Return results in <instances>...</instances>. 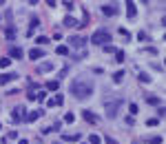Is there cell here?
Segmentation results:
<instances>
[{
    "instance_id": "obj_15",
    "label": "cell",
    "mask_w": 166,
    "mask_h": 144,
    "mask_svg": "<svg viewBox=\"0 0 166 144\" xmlns=\"http://www.w3.org/2000/svg\"><path fill=\"white\" fill-rule=\"evenodd\" d=\"M62 22H64V27H78V20L73 18V16H64Z\"/></svg>"
},
{
    "instance_id": "obj_19",
    "label": "cell",
    "mask_w": 166,
    "mask_h": 144,
    "mask_svg": "<svg viewBox=\"0 0 166 144\" xmlns=\"http://www.w3.org/2000/svg\"><path fill=\"white\" fill-rule=\"evenodd\" d=\"M102 142V137L98 133H93V135H89V144H100Z\"/></svg>"
},
{
    "instance_id": "obj_2",
    "label": "cell",
    "mask_w": 166,
    "mask_h": 144,
    "mask_svg": "<svg viewBox=\"0 0 166 144\" xmlns=\"http://www.w3.org/2000/svg\"><path fill=\"white\" fill-rule=\"evenodd\" d=\"M91 42L98 44V47H106V44H111V33H108L106 29H98V31L91 36Z\"/></svg>"
},
{
    "instance_id": "obj_14",
    "label": "cell",
    "mask_w": 166,
    "mask_h": 144,
    "mask_svg": "<svg viewBox=\"0 0 166 144\" xmlns=\"http://www.w3.org/2000/svg\"><path fill=\"white\" fill-rule=\"evenodd\" d=\"M40 73H47V71H53V62H42V64L38 67Z\"/></svg>"
},
{
    "instance_id": "obj_16",
    "label": "cell",
    "mask_w": 166,
    "mask_h": 144,
    "mask_svg": "<svg viewBox=\"0 0 166 144\" xmlns=\"http://www.w3.org/2000/svg\"><path fill=\"white\" fill-rule=\"evenodd\" d=\"M11 58H16V60H20V58H25V53H22V49L20 47H13L11 49V53H9Z\"/></svg>"
},
{
    "instance_id": "obj_17",
    "label": "cell",
    "mask_w": 166,
    "mask_h": 144,
    "mask_svg": "<svg viewBox=\"0 0 166 144\" xmlns=\"http://www.w3.org/2000/svg\"><path fill=\"white\" fill-rule=\"evenodd\" d=\"M58 86H60L58 80H49V82H47V89L49 91H58Z\"/></svg>"
},
{
    "instance_id": "obj_7",
    "label": "cell",
    "mask_w": 166,
    "mask_h": 144,
    "mask_svg": "<svg viewBox=\"0 0 166 144\" xmlns=\"http://www.w3.org/2000/svg\"><path fill=\"white\" fill-rule=\"evenodd\" d=\"M126 16H129V18H131V20H135V16H137V9H135V2H131V0H129V2H126Z\"/></svg>"
},
{
    "instance_id": "obj_35",
    "label": "cell",
    "mask_w": 166,
    "mask_h": 144,
    "mask_svg": "<svg viewBox=\"0 0 166 144\" xmlns=\"http://www.w3.org/2000/svg\"><path fill=\"white\" fill-rule=\"evenodd\" d=\"M104 140H106V144H117L115 140H113V137H104Z\"/></svg>"
},
{
    "instance_id": "obj_32",
    "label": "cell",
    "mask_w": 166,
    "mask_h": 144,
    "mask_svg": "<svg viewBox=\"0 0 166 144\" xmlns=\"http://www.w3.org/2000/svg\"><path fill=\"white\" fill-rule=\"evenodd\" d=\"M16 137H18V133H16V131H9V135H7V140H16Z\"/></svg>"
},
{
    "instance_id": "obj_36",
    "label": "cell",
    "mask_w": 166,
    "mask_h": 144,
    "mask_svg": "<svg viewBox=\"0 0 166 144\" xmlns=\"http://www.w3.org/2000/svg\"><path fill=\"white\" fill-rule=\"evenodd\" d=\"M18 144H29V142H27V140H20V142H18Z\"/></svg>"
},
{
    "instance_id": "obj_21",
    "label": "cell",
    "mask_w": 166,
    "mask_h": 144,
    "mask_svg": "<svg viewBox=\"0 0 166 144\" xmlns=\"http://www.w3.org/2000/svg\"><path fill=\"white\" fill-rule=\"evenodd\" d=\"M146 102L148 104H159V98L157 95H146Z\"/></svg>"
},
{
    "instance_id": "obj_5",
    "label": "cell",
    "mask_w": 166,
    "mask_h": 144,
    "mask_svg": "<svg viewBox=\"0 0 166 144\" xmlns=\"http://www.w3.org/2000/svg\"><path fill=\"white\" fill-rule=\"evenodd\" d=\"M69 44L76 47V49H82L84 44H87V38H84V36H73V38H69Z\"/></svg>"
},
{
    "instance_id": "obj_28",
    "label": "cell",
    "mask_w": 166,
    "mask_h": 144,
    "mask_svg": "<svg viewBox=\"0 0 166 144\" xmlns=\"http://www.w3.org/2000/svg\"><path fill=\"white\" fill-rule=\"evenodd\" d=\"M53 100H55V104H62V102H64V95H62V93H58V95L53 98Z\"/></svg>"
},
{
    "instance_id": "obj_27",
    "label": "cell",
    "mask_w": 166,
    "mask_h": 144,
    "mask_svg": "<svg viewBox=\"0 0 166 144\" xmlns=\"http://www.w3.org/2000/svg\"><path fill=\"white\" fill-rule=\"evenodd\" d=\"M157 124H159V120H157V118H151V120L146 122V126H157Z\"/></svg>"
},
{
    "instance_id": "obj_23",
    "label": "cell",
    "mask_w": 166,
    "mask_h": 144,
    "mask_svg": "<svg viewBox=\"0 0 166 144\" xmlns=\"http://www.w3.org/2000/svg\"><path fill=\"white\" fill-rule=\"evenodd\" d=\"M58 56H69V47L60 44V47H58Z\"/></svg>"
},
{
    "instance_id": "obj_26",
    "label": "cell",
    "mask_w": 166,
    "mask_h": 144,
    "mask_svg": "<svg viewBox=\"0 0 166 144\" xmlns=\"http://www.w3.org/2000/svg\"><path fill=\"white\" fill-rule=\"evenodd\" d=\"M7 38H9V40H13V38H16V29H13V27H9V29H7Z\"/></svg>"
},
{
    "instance_id": "obj_18",
    "label": "cell",
    "mask_w": 166,
    "mask_h": 144,
    "mask_svg": "<svg viewBox=\"0 0 166 144\" xmlns=\"http://www.w3.org/2000/svg\"><path fill=\"white\" fill-rule=\"evenodd\" d=\"M137 80H140V82H142V84H148V82H151V80H153V78H151V76H148V73H140V76H137Z\"/></svg>"
},
{
    "instance_id": "obj_25",
    "label": "cell",
    "mask_w": 166,
    "mask_h": 144,
    "mask_svg": "<svg viewBox=\"0 0 166 144\" xmlns=\"http://www.w3.org/2000/svg\"><path fill=\"white\" fill-rule=\"evenodd\" d=\"M137 40H142V42H148V40H151V38H148V36H146L144 31H140V33H137Z\"/></svg>"
},
{
    "instance_id": "obj_20",
    "label": "cell",
    "mask_w": 166,
    "mask_h": 144,
    "mask_svg": "<svg viewBox=\"0 0 166 144\" xmlns=\"http://www.w3.org/2000/svg\"><path fill=\"white\" fill-rule=\"evenodd\" d=\"M124 73L126 71H122V69H120L117 73H113V80H115V82H122V78H124Z\"/></svg>"
},
{
    "instance_id": "obj_31",
    "label": "cell",
    "mask_w": 166,
    "mask_h": 144,
    "mask_svg": "<svg viewBox=\"0 0 166 144\" xmlns=\"http://www.w3.org/2000/svg\"><path fill=\"white\" fill-rule=\"evenodd\" d=\"M129 111H131V113H133V115H137V111H140V109H137V104H135V102H133V104H131V106H129Z\"/></svg>"
},
{
    "instance_id": "obj_8",
    "label": "cell",
    "mask_w": 166,
    "mask_h": 144,
    "mask_svg": "<svg viewBox=\"0 0 166 144\" xmlns=\"http://www.w3.org/2000/svg\"><path fill=\"white\" fill-rule=\"evenodd\" d=\"M102 14L104 16H117V7H113V4H102Z\"/></svg>"
},
{
    "instance_id": "obj_1",
    "label": "cell",
    "mask_w": 166,
    "mask_h": 144,
    "mask_svg": "<svg viewBox=\"0 0 166 144\" xmlns=\"http://www.w3.org/2000/svg\"><path fill=\"white\" fill-rule=\"evenodd\" d=\"M93 91H95L93 89V82H89V80L82 78V76L76 78L71 82V93L76 95L78 100H87V98H91V95H93Z\"/></svg>"
},
{
    "instance_id": "obj_4",
    "label": "cell",
    "mask_w": 166,
    "mask_h": 144,
    "mask_svg": "<svg viewBox=\"0 0 166 144\" xmlns=\"http://www.w3.org/2000/svg\"><path fill=\"white\" fill-rule=\"evenodd\" d=\"M11 120H13V122L25 120V122H27V111H25V106H13V111H11Z\"/></svg>"
},
{
    "instance_id": "obj_22",
    "label": "cell",
    "mask_w": 166,
    "mask_h": 144,
    "mask_svg": "<svg viewBox=\"0 0 166 144\" xmlns=\"http://www.w3.org/2000/svg\"><path fill=\"white\" fill-rule=\"evenodd\" d=\"M11 64V58H0V67H2V69H7Z\"/></svg>"
},
{
    "instance_id": "obj_3",
    "label": "cell",
    "mask_w": 166,
    "mask_h": 144,
    "mask_svg": "<svg viewBox=\"0 0 166 144\" xmlns=\"http://www.w3.org/2000/svg\"><path fill=\"white\" fill-rule=\"evenodd\" d=\"M124 104V98H117V100H111V102H106L104 104V109H106V118L108 120H115L117 118V111H120V106Z\"/></svg>"
},
{
    "instance_id": "obj_11",
    "label": "cell",
    "mask_w": 166,
    "mask_h": 144,
    "mask_svg": "<svg viewBox=\"0 0 166 144\" xmlns=\"http://www.w3.org/2000/svg\"><path fill=\"white\" fill-rule=\"evenodd\" d=\"M42 56H44V51L40 49V47H36V49H31V51H29V58H31V60H40Z\"/></svg>"
},
{
    "instance_id": "obj_9",
    "label": "cell",
    "mask_w": 166,
    "mask_h": 144,
    "mask_svg": "<svg viewBox=\"0 0 166 144\" xmlns=\"http://www.w3.org/2000/svg\"><path fill=\"white\" fill-rule=\"evenodd\" d=\"M18 78V73H2V76H0V84H7V82H11V80H16Z\"/></svg>"
},
{
    "instance_id": "obj_29",
    "label": "cell",
    "mask_w": 166,
    "mask_h": 144,
    "mask_svg": "<svg viewBox=\"0 0 166 144\" xmlns=\"http://www.w3.org/2000/svg\"><path fill=\"white\" fill-rule=\"evenodd\" d=\"M73 120H76V118H73V113H67V115H64V122H67V124H71Z\"/></svg>"
},
{
    "instance_id": "obj_13",
    "label": "cell",
    "mask_w": 166,
    "mask_h": 144,
    "mask_svg": "<svg viewBox=\"0 0 166 144\" xmlns=\"http://www.w3.org/2000/svg\"><path fill=\"white\" fill-rule=\"evenodd\" d=\"M38 25H40V18H38V16H33V18H31V22H29V31H27V36H29V38H31L33 29H36Z\"/></svg>"
},
{
    "instance_id": "obj_33",
    "label": "cell",
    "mask_w": 166,
    "mask_h": 144,
    "mask_svg": "<svg viewBox=\"0 0 166 144\" xmlns=\"http://www.w3.org/2000/svg\"><path fill=\"white\" fill-rule=\"evenodd\" d=\"M27 100H29V102H31V100H36V93H31V91H27Z\"/></svg>"
},
{
    "instance_id": "obj_6",
    "label": "cell",
    "mask_w": 166,
    "mask_h": 144,
    "mask_svg": "<svg viewBox=\"0 0 166 144\" xmlns=\"http://www.w3.org/2000/svg\"><path fill=\"white\" fill-rule=\"evenodd\" d=\"M82 118L87 120V122H91V124H98V120H100L98 115H95V113H91L89 109H84V111H82Z\"/></svg>"
},
{
    "instance_id": "obj_10",
    "label": "cell",
    "mask_w": 166,
    "mask_h": 144,
    "mask_svg": "<svg viewBox=\"0 0 166 144\" xmlns=\"http://www.w3.org/2000/svg\"><path fill=\"white\" fill-rule=\"evenodd\" d=\"M42 113H44V109H38V111H31V113H27V122H36V120H38Z\"/></svg>"
},
{
    "instance_id": "obj_34",
    "label": "cell",
    "mask_w": 166,
    "mask_h": 144,
    "mask_svg": "<svg viewBox=\"0 0 166 144\" xmlns=\"http://www.w3.org/2000/svg\"><path fill=\"white\" fill-rule=\"evenodd\" d=\"M104 51H108V53H115V51H117V49H113V47H111V44H106V47H104Z\"/></svg>"
},
{
    "instance_id": "obj_38",
    "label": "cell",
    "mask_w": 166,
    "mask_h": 144,
    "mask_svg": "<svg viewBox=\"0 0 166 144\" xmlns=\"http://www.w3.org/2000/svg\"><path fill=\"white\" fill-rule=\"evenodd\" d=\"M0 129H2V124H0Z\"/></svg>"
},
{
    "instance_id": "obj_24",
    "label": "cell",
    "mask_w": 166,
    "mask_h": 144,
    "mask_svg": "<svg viewBox=\"0 0 166 144\" xmlns=\"http://www.w3.org/2000/svg\"><path fill=\"white\" fill-rule=\"evenodd\" d=\"M115 60H117V62H124V51H122V49L115 51Z\"/></svg>"
},
{
    "instance_id": "obj_37",
    "label": "cell",
    "mask_w": 166,
    "mask_h": 144,
    "mask_svg": "<svg viewBox=\"0 0 166 144\" xmlns=\"http://www.w3.org/2000/svg\"><path fill=\"white\" fill-rule=\"evenodd\" d=\"M0 144H7V140H2V142H0Z\"/></svg>"
},
{
    "instance_id": "obj_12",
    "label": "cell",
    "mask_w": 166,
    "mask_h": 144,
    "mask_svg": "<svg viewBox=\"0 0 166 144\" xmlns=\"http://www.w3.org/2000/svg\"><path fill=\"white\" fill-rule=\"evenodd\" d=\"M62 140H64V142H80L82 135H80V133H69V135H62Z\"/></svg>"
},
{
    "instance_id": "obj_30",
    "label": "cell",
    "mask_w": 166,
    "mask_h": 144,
    "mask_svg": "<svg viewBox=\"0 0 166 144\" xmlns=\"http://www.w3.org/2000/svg\"><path fill=\"white\" fill-rule=\"evenodd\" d=\"M36 40H38V44H47V42H49L47 36H40V38H36Z\"/></svg>"
}]
</instances>
